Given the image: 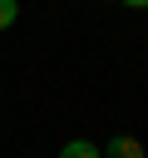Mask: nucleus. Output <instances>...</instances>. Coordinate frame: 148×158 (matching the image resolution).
<instances>
[{
    "label": "nucleus",
    "instance_id": "obj_1",
    "mask_svg": "<svg viewBox=\"0 0 148 158\" xmlns=\"http://www.w3.org/2000/svg\"><path fill=\"white\" fill-rule=\"evenodd\" d=\"M99 153H104V158H148V153H143V143H138L133 133H113Z\"/></svg>",
    "mask_w": 148,
    "mask_h": 158
},
{
    "label": "nucleus",
    "instance_id": "obj_2",
    "mask_svg": "<svg viewBox=\"0 0 148 158\" xmlns=\"http://www.w3.org/2000/svg\"><path fill=\"white\" fill-rule=\"evenodd\" d=\"M59 158H104V153H99V143H89V138H69V143L59 148Z\"/></svg>",
    "mask_w": 148,
    "mask_h": 158
},
{
    "label": "nucleus",
    "instance_id": "obj_3",
    "mask_svg": "<svg viewBox=\"0 0 148 158\" xmlns=\"http://www.w3.org/2000/svg\"><path fill=\"white\" fill-rule=\"evenodd\" d=\"M15 20H20V0H0V35H5Z\"/></svg>",
    "mask_w": 148,
    "mask_h": 158
},
{
    "label": "nucleus",
    "instance_id": "obj_4",
    "mask_svg": "<svg viewBox=\"0 0 148 158\" xmlns=\"http://www.w3.org/2000/svg\"><path fill=\"white\" fill-rule=\"evenodd\" d=\"M118 5H128V10H148V0H118Z\"/></svg>",
    "mask_w": 148,
    "mask_h": 158
}]
</instances>
